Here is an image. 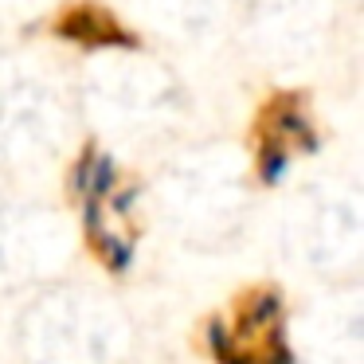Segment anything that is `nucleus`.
Here are the masks:
<instances>
[{
	"label": "nucleus",
	"instance_id": "nucleus-2",
	"mask_svg": "<svg viewBox=\"0 0 364 364\" xmlns=\"http://www.w3.org/2000/svg\"><path fill=\"white\" fill-rule=\"evenodd\" d=\"M301 353L309 364H360L364 321L353 301L329 306L301 321Z\"/></svg>",
	"mask_w": 364,
	"mask_h": 364
},
{
	"label": "nucleus",
	"instance_id": "nucleus-3",
	"mask_svg": "<svg viewBox=\"0 0 364 364\" xmlns=\"http://www.w3.org/2000/svg\"><path fill=\"white\" fill-rule=\"evenodd\" d=\"M51 36L63 43H79V48L95 51V48H126L137 51L141 40L137 32H129L110 9H102L98 0H71L59 9V16L51 20Z\"/></svg>",
	"mask_w": 364,
	"mask_h": 364
},
{
	"label": "nucleus",
	"instance_id": "nucleus-1",
	"mask_svg": "<svg viewBox=\"0 0 364 364\" xmlns=\"http://www.w3.org/2000/svg\"><path fill=\"white\" fill-rule=\"evenodd\" d=\"M134 325L102 294L55 290L16 317L20 364H126Z\"/></svg>",
	"mask_w": 364,
	"mask_h": 364
},
{
	"label": "nucleus",
	"instance_id": "nucleus-4",
	"mask_svg": "<svg viewBox=\"0 0 364 364\" xmlns=\"http://www.w3.org/2000/svg\"><path fill=\"white\" fill-rule=\"evenodd\" d=\"M255 129H259V145H282L286 153L317 149L314 122H309V114H306V95H298V90L267 98Z\"/></svg>",
	"mask_w": 364,
	"mask_h": 364
}]
</instances>
